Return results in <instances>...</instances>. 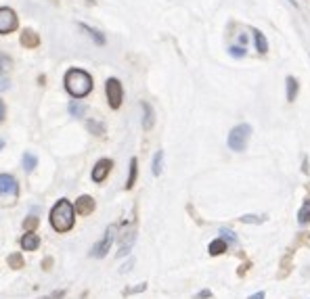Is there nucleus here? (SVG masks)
Masks as SVG:
<instances>
[{"instance_id": "obj_16", "label": "nucleus", "mask_w": 310, "mask_h": 299, "mask_svg": "<svg viewBox=\"0 0 310 299\" xmlns=\"http://www.w3.org/2000/svg\"><path fill=\"white\" fill-rule=\"evenodd\" d=\"M136 176H138V161L136 157L130 159V174H128V180H126V190H130L136 182Z\"/></svg>"}, {"instance_id": "obj_11", "label": "nucleus", "mask_w": 310, "mask_h": 299, "mask_svg": "<svg viewBox=\"0 0 310 299\" xmlns=\"http://www.w3.org/2000/svg\"><path fill=\"white\" fill-rule=\"evenodd\" d=\"M134 241H136V228L126 230L124 232V238H122V245H120V251H117V255H120V257L128 255L130 249H132V245H134Z\"/></svg>"}, {"instance_id": "obj_28", "label": "nucleus", "mask_w": 310, "mask_h": 299, "mask_svg": "<svg viewBox=\"0 0 310 299\" xmlns=\"http://www.w3.org/2000/svg\"><path fill=\"white\" fill-rule=\"evenodd\" d=\"M243 224H260V222H264V218H258V216H252V213H247V216H241L239 218Z\"/></svg>"}, {"instance_id": "obj_8", "label": "nucleus", "mask_w": 310, "mask_h": 299, "mask_svg": "<svg viewBox=\"0 0 310 299\" xmlns=\"http://www.w3.org/2000/svg\"><path fill=\"white\" fill-rule=\"evenodd\" d=\"M111 167H113V161L111 159H99L97 163H94V167H92V180L94 182H103L105 178L109 176Z\"/></svg>"}, {"instance_id": "obj_39", "label": "nucleus", "mask_w": 310, "mask_h": 299, "mask_svg": "<svg viewBox=\"0 0 310 299\" xmlns=\"http://www.w3.org/2000/svg\"><path fill=\"white\" fill-rule=\"evenodd\" d=\"M289 3H291V5H293V7H295V0H289Z\"/></svg>"}, {"instance_id": "obj_6", "label": "nucleus", "mask_w": 310, "mask_h": 299, "mask_svg": "<svg viewBox=\"0 0 310 299\" xmlns=\"http://www.w3.org/2000/svg\"><path fill=\"white\" fill-rule=\"evenodd\" d=\"M115 230H117V224H111L109 228L105 230V234H103V238L92 247V251H90V255L92 257H105L107 255V251L111 249V245H113V238H115Z\"/></svg>"}, {"instance_id": "obj_1", "label": "nucleus", "mask_w": 310, "mask_h": 299, "mask_svg": "<svg viewBox=\"0 0 310 299\" xmlns=\"http://www.w3.org/2000/svg\"><path fill=\"white\" fill-rule=\"evenodd\" d=\"M76 222V207L67 199H59L51 209V226L57 232H67L74 228Z\"/></svg>"}, {"instance_id": "obj_27", "label": "nucleus", "mask_w": 310, "mask_h": 299, "mask_svg": "<svg viewBox=\"0 0 310 299\" xmlns=\"http://www.w3.org/2000/svg\"><path fill=\"white\" fill-rule=\"evenodd\" d=\"M36 226H38V218H36V216H28L26 222H23V230L32 232V230H36Z\"/></svg>"}, {"instance_id": "obj_15", "label": "nucleus", "mask_w": 310, "mask_h": 299, "mask_svg": "<svg viewBox=\"0 0 310 299\" xmlns=\"http://www.w3.org/2000/svg\"><path fill=\"white\" fill-rule=\"evenodd\" d=\"M153 124H155V113L151 109V105L149 103H142V128L151 130Z\"/></svg>"}, {"instance_id": "obj_38", "label": "nucleus", "mask_w": 310, "mask_h": 299, "mask_svg": "<svg viewBox=\"0 0 310 299\" xmlns=\"http://www.w3.org/2000/svg\"><path fill=\"white\" fill-rule=\"evenodd\" d=\"M3 147H5V140H3V138H0V149H3Z\"/></svg>"}, {"instance_id": "obj_19", "label": "nucleus", "mask_w": 310, "mask_h": 299, "mask_svg": "<svg viewBox=\"0 0 310 299\" xmlns=\"http://www.w3.org/2000/svg\"><path fill=\"white\" fill-rule=\"evenodd\" d=\"M297 222H300L302 226H306V224L310 222V199H306V201L302 203L300 211H297Z\"/></svg>"}, {"instance_id": "obj_29", "label": "nucleus", "mask_w": 310, "mask_h": 299, "mask_svg": "<svg viewBox=\"0 0 310 299\" xmlns=\"http://www.w3.org/2000/svg\"><path fill=\"white\" fill-rule=\"evenodd\" d=\"M220 234H222V238L226 243H237V236H235V232L233 230H226V228H222L220 230Z\"/></svg>"}, {"instance_id": "obj_2", "label": "nucleus", "mask_w": 310, "mask_h": 299, "mask_svg": "<svg viewBox=\"0 0 310 299\" xmlns=\"http://www.w3.org/2000/svg\"><path fill=\"white\" fill-rule=\"evenodd\" d=\"M65 88L74 99H84L92 90V78L84 69H69L65 74Z\"/></svg>"}, {"instance_id": "obj_7", "label": "nucleus", "mask_w": 310, "mask_h": 299, "mask_svg": "<svg viewBox=\"0 0 310 299\" xmlns=\"http://www.w3.org/2000/svg\"><path fill=\"white\" fill-rule=\"evenodd\" d=\"M19 26V19H17V13L13 9L9 7H3L0 9V34H11L15 32Z\"/></svg>"}, {"instance_id": "obj_5", "label": "nucleus", "mask_w": 310, "mask_h": 299, "mask_svg": "<svg viewBox=\"0 0 310 299\" xmlns=\"http://www.w3.org/2000/svg\"><path fill=\"white\" fill-rule=\"evenodd\" d=\"M105 92H107V101H109L111 109H120L122 99H124V90H122V84L117 78H109L105 84Z\"/></svg>"}, {"instance_id": "obj_36", "label": "nucleus", "mask_w": 310, "mask_h": 299, "mask_svg": "<svg viewBox=\"0 0 310 299\" xmlns=\"http://www.w3.org/2000/svg\"><path fill=\"white\" fill-rule=\"evenodd\" d=\"M266 297V293L264 291H258V293H254V295H249L247 299H264Z\"/></svg>"}, {"instance_id": "obj_30", "label": "nucleus", "mask_w": 310, "mask_h": 299, "mask_svg": "<svg viewBox=\"0 0 310 299\" xmlns=\"http://www.w3.org/2000/svg\"><path fill=\"white\" fill-rule=\"evenodd\" d=\"M147 289V282H140L138 286H132V289H126L124 295H132V293H140V291H145Z\"/></svg>"}, {"instance_id": "obj_20", "label": "nucleus", "mask_w": 310, "mask_h": 299, "mask_svg": "<svg viewBox=\"0 0 310 299\" xmlns=\"http://www.w3.org/2000/svg\"><path fill=\"white\" fill-rule=\"evenodd\" d=\"M7 264L13 268V270H21L23 266H26V259H23L21 253H11V255L7 257Z\"/></svg>"}, {"instance_id": "obj_17", "label": "nucleus", "mask_w": 310, "mask_h": 299, "mask_svg": "<svg viewBox=\"0 0 310 299\" xmlns=\"http://www.w3.org/2000/svg\"><path fill=\"white\" fill-rule=\"evenodd\" d=\"M254 40H256V49L260 55H266L268 53V42L264 38V34H262L260 30H254Z\"/></svg>"}, {"instance_id": "obj_12", "label": "nucleus", "mask_w": 310, "mask_h": 299, "mask_svg": "<svg viewBox=\"0 0 310 299\" xmlns=\"http://www.w3.org/2000/svg\"><path fill=\"white\" fill-rule=\"evenodd\" d=\"M38 247H40V236L36 234L34 230L32 232H26V234L21 236V249L23 251H36Z\"/></svg>"}, {"instance_id": "obj_35", "label": "nucleus", "mask_w": 310, "mask_h": 299, "mask_svg": "<svg viewBox=\"0 0 310 299\" xmlns=\"http://www.w3.org/2000/svg\"><path fill=\"white\" fill-rule=\"evenodd\" d=\"M51 266H53V259H51V257H44L42 268H44V270H51Z\"/></svg>"}, {"instance_id": "obj_31", "label": "nucleus", "mask_w": 310, "mask_h": 299, "mask_svg": "<svg viewBox=\"0 0 310 299\" xmlns=\"http://www.w3.org/2000/svg\"><path fill=\"white\" fill-rule=\"evenodd\" d=\"M9 86H11V82L5 78V76H0V92H5V90H9Z\"/></svg>"}, {"instance_id": "obj_21", "label": "nucleus", "mask_w": 310, "mask_h": 299, "mask_svg": "<svg viewBox=\"0 0 310 299\" xmlns=\"http://www.w3.org/2000/svg\"><path fill=\"white\" fill-rule=\"evenodd\" d=\"M36 165H38V159H36V155H32V153H26V155H23V170H26L28 174L34 172Z\"/></svg>"}, {"instance_id": "obj_18", "label": "nucleus", "mask_w": 310, "mask_h": 299, "mask_svg": "<svg viewBox=\"0 0 310 299\" xmlns=\"http://www.w3.org/2000/svg\"><path fill=\"white\" fill-rule=\"evenodd\" d=\"M285 82H287V101L293 103L295 97H297V90H300V84H297V80H295L293 76H289Z\"/></svg>"}, {"instance_id": "obj_24", "label": "nucleus", "mask_w": 310, "mask_h": 299, "mask_svg": "<svg viewBox=\"0 0 310 299\" xmlns=\"http://www.w3.org/2000/svg\"><path fill=\"white\" fill-rule=\"evenodd\" d=\"M86 128L90 130L94 136H103V134H105V126L99 124V122H94V119H88V122H86Z\"/></svg>"}, {"instance_id": "obj_26", "label": "nucleus", "mask_w": 310, "mask_h": 299, "mask_svg": "<svg viewBox=\"0 0 310 299\" xmlns=\"http://www.w3.org/2000/svg\"><path fill=\"white\" fill-rule=\"evenodd\" d=\"M69 113L74 115V117H84L86 107L82 105V103H71V105H69Z\"/></svg>"}, {"instance_id": "obj_4", "label": "nucleus", "mask_w": 310, "mask_h": 299, "mask_svg": "<svg viewBox=\"0 0 310 299\" xmlns=\"http://www.w3.org/2000/svg\"><path fill=\"white\" fill-rule=\"evenodd\" d=\"M252 138V126L249 124H239L231 130L229 134V149L235 153H241L247 149V142Z\"/></svg>"}, {"instance_id": "obj_32", "label": "nucleus", "mask_w": 310, "mask_h": 299, "mask_svg": "<svg viewBox=\"0 0 310 299\" xmlns=\"http://www.w3.org/2000/svg\"><path fill=\"white\" fill-rule=\"evenodd\" d=\"M231 55H233V57H243V55H245V49H239V46H233V49H231Z\"/></svg>"}, {"instance_id": "obj_13", "label": "nucleus", "mask_w": 310, "mask_h": 299, "mask_svg": "<svg viewBox=\"0 0 310 299\" xmlns=\"http://www.w3.org/2000/svg\"><path fill=\"white\" fill-rule=\"evenodd\" d=\"M226 251H229V243L224 241V238L220 236V238H214V241L208 245V253L210 255H222V253H226Z\"/></svg>"}, {"instance_id": "obj_10", "label": "nucleus", "mask_w": 310, "mask_h": 299, "mask_svg": "<svg viewBox=\"0 0 310 299\" xmlns=\"http://www.w3.org/2000/svg\"><path fill=\"white\" fill-rule=\"evenodd\" d=\"M293 253L295 251L293 249H289V251H285V255L281 257V270L277 272V278H287L289 276V272H291V268H293Z\"/></svg>"}, {"instance_id": "obj_23", "label": "nucleus", "mask_w": 310, "mask_h": 299, "mask_svg": "<svg viewBox=\"0 0 310 299\" xmlns=\"http://www.w3.org/2000/svg\"><path fill=\"white\" fill-rule=\"evenodd\" d=\"M80 28L82 30H84L88 36H90V38L94 40V42H97V44H105V36L103 34H99L97 30H92V28H88V26H84V23H80Z\"/></svg>"}, {"instance_id": "obj_22", "label": "nucleus", "mask_w": 310, "mask_h": 299, "mask_svg": "<svg viewBox=\"0 0 310 299\" xmlns=\"http://www.w3.org/2000/svg\"><path fill=\"white\" fill-rule=\"evenodd\" d=\"M153 176H160L162 174V167H164V151H158L153 157Z\"/></svg>"}, {"instance_id": "obj_25", "label": "nucleus", "mask_w": 310, "mask_h": 299, "mask_svg": "<svg viewBox=\"0 0 310 299\" xmlns=\"http://www.w3.org/2000/svg\"><path fill=\"white\" fill-rule=\"evenodd\" d=\"M13 69V59L9 55H0V76L7 74V71Z\"/></svg>"}, {"instance_id": "obj_37", "label": "nucleus", "mask_w": 310, "mask_h": 299, "mask_svg": "<svg viewBox=\"0 0 310 299\" xmlns=\"http://www.w3.org/2000/svg\"><path fill=\"white\" fill-rule=\"evenodd\" d=\"M5 111H7V109H5V103L0 101V124H3V119H5Z\"/></svg>"}, {"instance_id": "obj_3", "label": "nucleus", "mask_w": 310, "mask_h": 299, "mask_svg": "<svg viewBox=\"0 0 310 299\" xmlns=\"http://www.w3.org/2000/svg\"><path fill=\"white\" fill-rule=\"evenodd\" d=\"M17 199H19V182L15 180V176L0 174V205L11 207L17 203Z\"/></svg>"}, {"instance_id": "obj_9", "label": "nucleus", "mask_w": 310, "mask_h": 299, "mask_svg": "<svg viewBox=\"0 0 310 299\" xmlns=\"http://www.w3.org/2000/svg\"><path fill=\"white\" fill-rule=\"evenodd\" d=\"M76 213H80V216H90V213L94 211V199L88 197V195H82L76 199Z\"/></svg>"}, {"instance_id": "obj_14", "label": "nucleus", "mask_w": 310, "mask_h": 299, "mask_svg": "<svg viewBox=\"0 0 310 299\" xmlns=\"http://www.w3.org/2000/svg\"><path fill=\"white\" fill-rule=\"evenodd\" d=\"M38 44H40V38L36 32H32V30L21 32V46H26V49H36Z\"/></svg>"}, {"instance_id": "obj_33", "label": "nucleus", "mask_w": 310, "mask_h": 299, "mask_svg": "<svg viewBox=\"0 0 310 299\" xmlns=\"http://www.w3.org/2000/svg\"><path fill=\"white\" fill-rule=\"evenodd\" d=\"M208 297H212V291L210 289H204V291H199L195 295V299H208Z\"/></svg>"}, {"instance_id": "obj_34", "label": "nucleus", "mask_w": 310, "mask_h": 299, "mask_svg": "<svg viewBox=\"0 0 310 299\" xmlns=\"http://www.w3.org/2000/svg\"><path fill=\"white\" fill-rule=\"evenodd\" d=\"M65 295V291H55L53 295H49V297H42V299H61Z\"/></svg>"}]
</instances>
